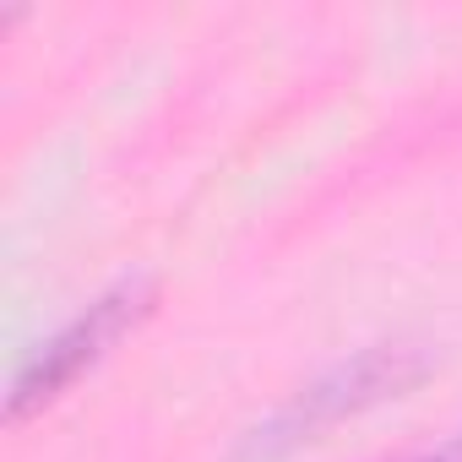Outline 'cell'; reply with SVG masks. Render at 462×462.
<instances>
[{
  "instance_id": "6da1fadb",
  "label": "cell",
  "mask_w": 462,
  "mask_h": 462,
  "mask_svg": "<svg viewBox=\"0 0 462 462\" xmlns=\"http://www.w3.org/2000/svg\"><path fill=\"white\" fill-rule=\"evenodd\" d=\"M424 370H430V359L413 343L359 348L354 359H343V365L321 370L316 381H305L262 424H251L223 462H294L305 446H316L343 419H359V413H370V408H381L392 397H408L424 381Z\"/></svg>"
},
{
  "instance_id": "7a4b0ae2",
  "label": "cell",
  "mask_w": 462,
  "mask_h": 462,
  "mask_svg": "<svg viewBox=\"0 0 462 462\" xmlns=\"http://www.w3.org/2000/svg\"><path fill=\"white\" fill-rule=\"evenodd\" d=\"M147 305H152V289H147L142 278H131V283H115L109 294H98L88 310H77L55 337H44V343L17 365L12 392H6V419L23 424V419H33L39 408H50L82 370H93V365L147 316Z\"/></svg>"
},
{
  "instance_id": "3957f363",
  "label": "cell",
  "mask_w": 462,
  "mask_h": 462,
  "mask_svg": "<svg viewBox=\"0 0 462 462\" xmlns=\"http://www.w3.org/2000/svg\"><path fill=\"white\" fill-rule=\"evenodd\" d=\"M402 462H462V430H457V435H446L435 451H419V457H402Z\"/></svg>"
}]
</instances>
